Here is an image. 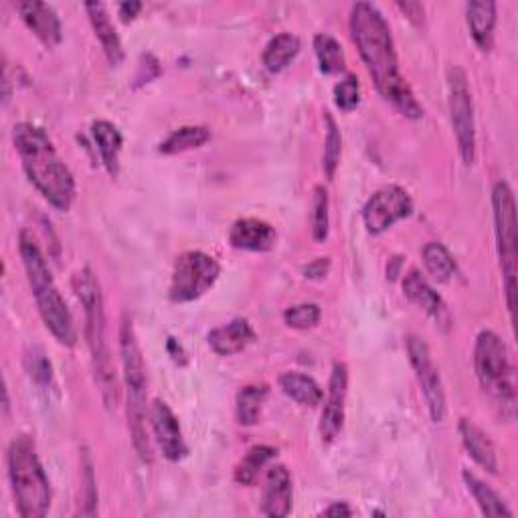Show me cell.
<instances>
[{
  "instance_id": "1",
  "label": "cell",
  "mask_w": 518,
  "mask_h": 518,
  "mask_svg": "<svg viewBox=\"0 0 518 518\" xmlns=\"http://www.w3.org/2000/svg\"><path fill=\"white\" fill-rule=\"evenodd\" d=\"M351 37L381 98L395 106L405 118L419 120L423 116V108L401 75L391 27L379 7L371 3L353 5Z\"/></svg>"
},
{
  "instance_id": "2",
  "label": "cell",
  "mask_w": 518,
  "mask_h": 518,
  "mask_svg": "<svg viewBox=\"0 0 518 518\" xmlns=\"http://www.w3.org/2000/svg\"><path fill=\"white\" fill-rule=\"evenodd\" d=\"M13 144L31 185L51 207L67 213L75 201V179L47 132L33 122H19Z\"/></svg>"
},
{
  "instance_id": "3",
  "label": "cell",
  "mask_w": 518,
  "mask_h": 518,
  "mask_svg": "<svg viewBox=\"0 0 518 518\" xmlns=\"http://www.w3.org/2000/svg\"><path fill=\"white\" fill-rule=\"evenodd\" d=\"M73 290L85 314V338H88V347L92 353L96 383L100 385L106 407L116 409L120 391H118L114 363L110 357L108 336H106L104 296H102L100 280L92 268H83L73 276Z\"/></svg>"
},
{
  "instance_id": "4",
  "label": "cell",
  "mask_w": 518,
  "mask_h": 518,
  "mask_svg": "<svg viewBox=\"0 0 518 518\" xmlns=\"http://www.w3.org/2000/svg\"><path fill=\"white\" fill-rule=\"evenodd\" d=\"M19 251L23 266L27 272V280L31 286V292L37 302V310L47 326V330L55 336V340L67 349H73L77 344V326L71 316V310L67 308L65 298L61 296L53 274L47 266V259L35 241L33 233L23 229L19 233Z\"/></svg>"
},
{
  "instance_id": "5",
  "label": "cell",
  "mask_w": 518,
  "mask_h": 518,
  "mask_svg": "<svg viewBox=\"0 0 518 518\" xmlns=\"http://www.w3.org/2000/svg\"><path fill=\"white\" fill-rule=\"evenodd\" d=\"M474 371L484 395L502 421L516 419V369L506 342L494 330H482L474 344Z\"/></svg>"
},
{
  "instance_id": "6",
  "label": "cell",
  "mask_w": 518,
  "mask_h": 518,
  "mask_svg": "<svg viewBox=\"0 0 518 518\" xmlns=\"http://www.w3.org/2000/svg\"><path fill=\"white\" fill-rule=\"evenodd\" d=\"M9 480L23 518H41L51 508V484L39 460L33 438L19 436L11 442L7 452Z\"/></svg>"
},
{
  "instance_id": "7",
  "label": "cell",
  "mask_w": 518,
  "mask_h": 518,
  "mask_svg": "<svg viewBox=\"0 0 518 518\" xmlns=\"http://www.w3.org/2000/svg\"><path fill=\"white\" fill-rule=\"evenodd\" d=\"M120 355H122V367H124V381L128 391V427L132 434V444L138 454V458L144 464H152V446L146 431V365L138 344L136 330L132 326V320L128 316L122 318L120 324Z\"/></svg>"
},
{
  "instance_id": "8",
  "label": "cell",
  "mask_w": 518,
  "mask_h": 518,
  "mask_svg": "<svg viewBox=\"0 0 518 518\" xmlns=\"http://www.w3.org/2000/svg\"><path fill=\"white\" fill-rule=\"evenodd\" d=\"M492 209H494V231L500 257V270L504 280V294L508 312L516 306V203L508 183L498 181L492 189Z\"/></svg>"
},
{
  "instance_id": "9",
  "label": "cell",
  "mask_w": 518,
  "mask_h": 518,
  "mask_svg": "<svg viewBox=\"0 0 518 518\" xmlns=\"http://www.w3.org/2000/svg\"><path fill=\"white\" fill-rule=\"evenodd\" d=\"M221 266L205 251H185L172 268L168 298L175 304H189L203 298L219 280Z\"/></svg>"
},
{
  "instance_id": "10",
  "label": "cell",
  "mask_w": 518,
  "mask_h": 518,
  "mask_svg": "<svg viewBox=\"0 0 518 518\" xmlns=\"http://www.w3.org/2000/svg\"><path fill=\"white\" fill-rule=\"evenodd\" d=\"M448 106H450V120L456 134L460 156L464 164L470 166L476 160L474 102L468 85V75L458 65H452L448 69Z\"/></svg>"
},
{
  "instance_id": "11",
  "label": "cell",
  "mask_w": 518,
  "mask_h": 518,
  "mask_svg": "<svg viewBox=\"0 0 518 518\" xmlns=\"http://www.w3.org/2000/svg\"><path fill=\"white\" fill-rule=\"evenodd\" d=\"M407 357L409 363L415 371L417 383L421 387L423 399L427 403V411L429 417L434 423H442L446 419L448 413V405H446V391H444V383H442V375L440 369L436 367L434 359H431L427 342L415 334L407 336Z\"/></svg>"
},
{
  "instance_id": "12",
  "label": "cell",
  "mask_w": 518,
  "mask_h": 518,
  "mask_svg": "<svg viewBox=\"0 0 518 518\" xmlns=\"http://www.w3.org/2000/svg\"><path fill=\"white\" fill-rule=\"evenodd\" d=\"M413 215V201L399 185H387L373 193L363 207V223L371 235H381L395 223Z\"/></svg>"
},
{
  "instance_id": "13",
  "label": "cell",
  "mask_w": 518,
  "mask_h": 518,
  "mask_svg": "<svg viewBox=\"0 0 518 518\" xmlns=\"http://www.w3.org/2000/svg\"><path fill=\"white\" fill-rule=\"evenodd\" d=\"M347 397H349V367L344 363H334L324 409L320 415V438L324 446H332L344 427V415H347Z\"/></svg>"
},
{
  "instance_id": "14",
  "label": "cell",
  "mask_w": 518,
  "mask_h": 518,
  "mask_svg": "<svg viewBox=\"0 0 518 518\" xmlns=\"http://www.w3.org/2000/svg\"><path fill=\"white\" fill-rule=\"evenodd\" d=\"M148 423L152 429V436L162 452V456L170 462H181L189 454V446L185 442L181 423L177 415L172 413L166 401L154 399L148 407Z\"/></svg>"
},
{
  "instance_id": "15",
  "label": "cell",
  "mask_w": 518,
  "mask_h": 518,
  "mask_svg": "<svg viewBox=\"0 0 518 518\" xmlns=\"http://www.w3.org/2000/svg\"><path fill=\"white\" fill-rule=\"evenodd\" d=\"M229 243L239 251L266 253L276 247L278 231L268 221L247 217L233 223L229 231Z\"/></svg>"
},
{
  "instance_id": "16",
  "label": "cell",
  "mask_w": 518,
  "mask_h": 518,
  "mask_svg": "<svg viewBox=\"0 0 518 518\" xmlns=\"http://www.w3.org/2000/svg\"><path fill=\"white\" fill-rule=\"evenodd\" d=\"M292 502H294V486H292L290 470L282 464L272 466L266 476L262 512L270 518H284L292 512Z\"/></svg>"
},
{
  "instance_id": "17",
  "label": "cell",
  "mask_w": 518,
  "mask_h": 518,
  "mask_svg": "<svg viewBox=\"0 0 518 518\" xmlns=\"http://www.w3.org/2000/svg\"><path fill=\"white\" fill-rule=\"evenodd\" d=\"M17 13L25 21V25L35 33V37L49 49L57 47L63 39V29L61 21L55 13L53 7L45 3H17L15 5Z\"/></svg>"
},
{
  "instance_id": "18",
  "label": "cell",
  "mask_w": 518,
  "mask_h": 518,
  "mask_svg": "<svg viewBox=\"0 0 518 518\" xmlns=\"http://www.w3.org/2000/svg\"><path fill=\"white\" fill-rule=\"evenodd\" d=\"M255 332L245 318H235L219 328H213L207 334V342L215 355L219 357H233L243 353L253 342Z\"/></svg>"
},
{
  "instance_id": "19",
  "label": "cell",
  "mask_w": 518,
  "mask_h": 518,
  "mask_svg": "<svg viewBox=\"0 0 518 518\" xmlns=\"http://www.w3.org/2000/svg\"><path fill=\"white\" fill-rule=\"evenodd\" d=\"M403 294L413 306L423 310L427 316L436 318L438 322L448 314L442 296L431 288V284L415 268L409 270L403 278Z\"/></svg>"
},
{
  "instance_id": "20",
  "label": "cell",
  "mask_w": 518,
  "mask_h": 518,
  "mask_svg": "<svg viewBox=\"0 0 518 518\" xmlns=\"http://www.w3.org/2000/svg\"><path fill=\"white\" fill-rule=\"evenodd\" d=\"M458 429H460L462 444H464L466 452L470 454V458L482 470H486L490 474H496L498 472V456H496V448H494L492 440L488 438L486 431L470 419H460Z\"/></svg>"
},
{
  "instance_id": "21",
  "label": "cell",
  "mask_w": 518,
  "mask_h": 518,
  "mask_svg": "<svg viewBox=\"0 0 518 518\" xmlns=\"http://www.w3.org/2000/svg\"><path fill=\"white\" fill-rule=\"evenodd\" d=\"M85 13L90 17V23L94 27V33L98 37V41L102 43V49L110 61V65L118 67L124 61V47L120 41V35L116 33V27L110 19V13L106 9V5L102 3H88L85 5Z\"/></svg>"
},
{
  "instance_id": "22",
  "label": "cell",
  "mask_w": 518,
  "mask_h": 518,
  "mask_svg": "<svg viewBox=\"0 0 518 518\" xmlns=\"http://www.w3.org/2000/svg\"><path fill=\"white\" fill-rule=\"evenodd\" d=\"M496 3L492 0H476L466 5V21L470 27V35L482 51H490L494 45V29H496Z\"/></svg>"
},
{
  "instance_id": "23",
  "label": "cell",
  "mask_w": 518,
  "mask_h": 518,
  "mask_svg": "<svg viewBox=\"0 0 518 518\" xmlns=\"http://www.w3.org/2000/svg\"><path fill=\"white\" fill-rule=\"evenodd\" d=\"M92 136L98 146V152L102 156V162L106 170L110 172V177H118L120 172V152L124 146V136L118 130L116 124L108 120H98L92 124Z\"/></svg>"
},
{
  "instance_id": "24",
  "label": "cell",
  "mask_w": 518,
  "mask_h": 518,
  "mask_svg": "<svg viewBox=\"0 0 518 518\" xmlns=\"http://www.w3.org/2000/svg\"><path fill=\"white\" fill-rule=\"evenodd\" d=\"M421 257H423V266H425L427 274L434 280H438L440 284L452 282L454 276L458 274L456 259L444 243H438V241L425 243Z\"/></svg>"
},
{
  "instance_id": "25",
  "label": "cell",
  "mask_w": 518,
  "mask_h": 518,
  "mask_svg": "<svg viewBox=\"0 0 518 518\" xmlns=\"http://www.w3.org/2000/svg\"><path fill=\"white\" fill-rule=\"evenodd\" d=\"M280 387L292 401L304 407H318L324 401L322 387L312 377L298 371H288L280 375Z\"/></svg>"
},
{
  "instance_id": "26",
  "label": "cell",
  "mask_w": 518,
  "mask_h": 518,
  "mask_svg": "<svg viewBox=\"0 0 518 518\" xmlns=\"http://www.w3.org/2000/svg\"><path fill=\"white\" fill-rule=\"evenodd\" d=\"M462 478L484 516H514V512L508 508L504 498L492 486L482 482L476 474H472L470 470H464Z\"/></svg>"
},
{
  "instance_id": "27",
  "label": "cell",
  "mask_w": 518,
  "mask_h": 518,
  "mask_svg": "<svg viewBox=\"0 0 518 518\" xmlns=\"http://www.w3.org/2000/svg\"><path fill=\"white\" fill-rule=\"evenodd\" d=\"M300 39L292 33H280L270 39V43L264 49L262 61L270 73L284 71L300 53Z\"/></svg>"
},
{
  "instance_id": "28",
  "label": "cell",
  "mask_w": 518,
  "mask_h": 518,
  "mask_svg": "<svg viewBox=\"0 0 518 518\" xmlns=\"http://www.w3.org/2000/svg\"><path fill=\"white\" fill-rule=\"evenodd\" d=\"M270 395L268 385H245L235 397V415L241 425H255L262 417V409Z\"/></svg>"
},
{
  "instance_id": "29",
  "label": "cell",
  "mask_w": 518,
  "mask_h": 518,
  "mask_svg": "<svg viewBox=\"0 0 518 518\" xmlns=\"http://www.w3.org/2000/svg\"><path fill=\"white\" fill-rule=\"evenodd\" d=\"M211 140V130L207 126H183L168 134L166 140L160 142L158 152L166 156H175L181 152H189L205 146Z\"/></svg>"
},
{
  "instance_id": "30",
  "label": "cell",
  "mask_w": 518,
  "mask_h": 518,
  "mask_svg": "<svg viewBox=\"0 0 518 518\" xmlns=\"http://www.w3.org/2000/svg\"><path fill=\"white\" fill-rule=\"evenodd\" d=\"M278 456V450L272 448V446H253L247 450V454L241 458V462L237 464L235 468V482L241 484V486H253L259 472H262L264 466H268L274 458Z\"/></svg>"
},
{
  "instance_id": "31",
  "label": "cell",
  "mask_w": 518,
  "mask_h": 518,
  "mask_svg": "<svg viewBox=\"0 0 518 518\" xmlns=\"http://www.w3.org/2000/svg\"><path fill=\"white\" fill-rule=\"evenodd\" d=\"M314 53H316L320 71L326 75H338L344 71V67H347V59H344L340 41L328 33H318L314 37Z\"/></svg>"
},
{
  "instance_id": "32",
  "label": "cell",
  "mask_w": 518,
  "mask_h": 518,
  "mask_svg": "<svg viewBox=\"0 0 518 518\" xmlns=\"http://www.w3.org/2000/svg\"><path fill=\"white\" fill-rule=\"evenodd\" d=\"M324 124H326V140H324V154H322V168L328 181L334 179L338 164H340V154H342V138L340 130L334 122V118L326 112L324 114Z\"/></svg>"
},
{
  "instance_id": "33",
  "label": "cell",
  "mask_w": 518,
  "mask_h": 518,
  "mask_svg": "<svg viewBox=\"0 0 518 518\" xmlns=\"http://www.w3.org/2000/svg\"><path fill=\"white\" fill-rule=\"evenodd\" d=\"M334 104L340 112L351 114L361 104V83L355 73H347L334 85Z\"/></svg>"
},
{
  "instance_id": "34",
  "label": "cell",
  "mask_w": 518,
  "mask_h": 518,
  "mask_svg": "<svg viewBox=\"0 0 518 518\" xmlns=\"http://www.w3.org/2000/svg\"><path fill=\"white\" fill-rule=\"evenodd\" d=\"M328 209H330V201H328V193L322 185H318L314 189V197H312V217H310V223H312V237L314 241L322 243L328 239V231H330V215H328Z\"/></svg>"
},
{
  "instance_id": "35",
  "label": "cell",
  "mask_w": 518,
  "mask_h": 518,
  "mask_svg": "<svg viewBox=\"0 0 518 518\" xmlns=\"http://www.w3.org/2000/svg\"><path fill=\"white\" fill-rule=\"evenodd\" d=\"M320 318H322V310L314 302L296 304L284 312V322L294 330H310L320 322Z\"/></svg>"
},
{
  "instance_id": "36",
  "label": "cell",
  "mask_w": 518,
  "mask_h": 518,
  "mask_svg": "<svg viewBox=\"0 0 518 518\" xmlns=\"http://www.w3.org/2000/svg\"><path fill=\"white\" fill-rule=\"evenodd\" d=\"M27 371L31 379L41 387V391H51L55 389V379H53V367L47 361V357L41 351H33L27 357Z\"/></svg>"
},
{
  "instance_id": "37",
  "label": "cell",
  "mask_w": 518,
  "mask_h": 518,
  "mask_svg": "<svg viewBox=\"0 0 518 518\" xmlns=\"http://www.w3.org/2000/svg\"><path fill=\"white\" fill-rule=\"evenodd\" d=\"M83 488H85V508L83 514L94 516L96 514V502H98V488H96V476H94V464L88 452H83Z\"/></svg>"
},
{
  "instance_id": "38",
  "label": "cell",
  "mask_w": 518,
  "mask_h": 518,
  "mask_svg": "<svg viewBox=\"0 0 518 518\" xmlns=\"http://www.w3.org/2000/svg\"><path fill=\"white\" fill-rule=\"evenodd\" d=\"M330 272V257H316L314 262L304 266V276L308 280H324Z\"/></svg>"
},
{
  "instance_id": "39",
  "label": "cell",
  "mask_w": 518,
  "mask_h": 518,
  "mask_svg": "<svg viewBox=\"0 0 518 518\" xmlns=\"http://www.w3.org/2000/svg\"><path fill=\"white\" fill-rule=\"evenodd\" d=\"M166 351H168V355H170V359H172V363H175V365L185 367V365L189 363V355H187L185 347H183V344H181L177 338L170 336V338L166 340Z\"/></svg>"
},
{
  "instance_id": "40",
  "label": "cell",
  "mask_w": 518,
  "mask_h": 518,
  "mask_svg": "<svg viewBox=\"0 0 518 518\" xmlns=\"http://www.w3.org/2000/svg\"><path fill=\"white\" fill-rule=\"evenodd\" d=\"M397 7L415 23V25H421L423 23V7L419 3H397Z\"/></svg>"
},
{
  "instance_id": "41",
  "label": "cell",
  "mask_w": 518,
  "mask_h": 518,
  "mask_svg": "<svg viewBox=\"0 0 518 518\" xmlns=\"http://www.w3.org/2000/svg\"><path fill=\"white\" fill-rule=\"evenodd\" d=\"M320 516H353V508L347 504V502H332L330 506H326Z\"/></svg>"
},
{
  "instance_id": "42",
  "label": "cell",
  "mask_w": 518,
  "mask_h": 518,
  "mask_svg": "<svg viewBox=\"0 0 518 518\" xmlns=\"http://www.w3.org/2000/svg\"><path fill=\"white\" fill-rule=\"evenodd\" d=\"M140 11H142V3H122V5L118 7V13H120V17H122L124 23L134 21Z\"/></svg>"
}]
</instances>
